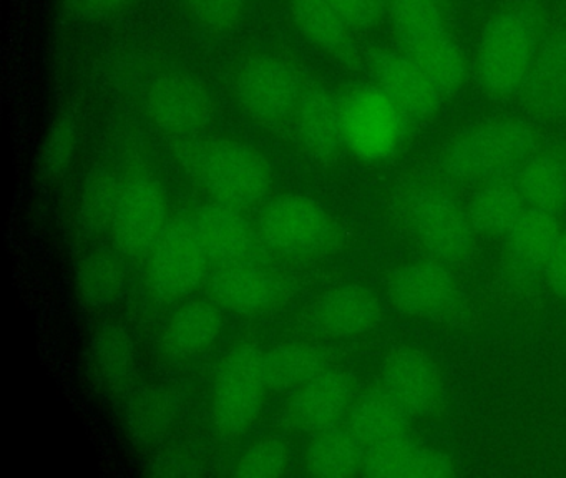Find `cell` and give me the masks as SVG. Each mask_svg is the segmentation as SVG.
I'll return each instance as SVG.
<instances>
[{"label":"cell","instance_id":"obj_1","mask_svg":"<svg viewBox=\"0 0 566 478\" xmlns=\"http://www.w3.org/2000/svg\"><path fill=\"white\" fill-rule=\"evenodd\" d=\"M542 37L532 7L509 6L495 13L476 49L475 75L482 89L496 96L522 92Z\"/></svg>","mask_w":566,"mask_h":478},{"label":"cell","instance_id":"obj_35","mask_svg":"<svg viewBox=\"0 0 566 478\" xmlns=\"http://www.w3.org/2000/svg\"><path fill=\"white\" fill-rule=\"evenodd\" d=\"M77 122L71 113L64 112L52 119L41 152H39V173L45 181H57L71 168L77 149Z\"/></svg>","mask_w":566,"mask_h":478},{"label":"cell","instance_id":"obj_33","mask_svg":"<svg viewBox=\"0 0 566 478\" xmlns=\"http://www.w3.org/2000/svg\"><path fill=\"white\" fill-rule=\"evenodd\" d=\"M291 12L301 32L319 49L337 52L347 45L349 27L329 0H291Z\"/></svg>","mask_w":566,"mask_h":478},{"label":"cell","instance_id":"obj_22","mask_svg":"<svg viewBox=\"0 0 566 478\" xmlns=\"http://www.w3.org/2000/svg\"><path fill=\"white\" fill-rule=\"evenodd\" d=\"M88 364L105 391L118 394L128 388L137 372V351L130 332L115 322L95 329L88 342Z\"/></svg>","mask_w":566,"mask_h":478},{"label":"cell","instance_id":"obj_39","mask_svg":"<svg viewBox=\"0 0 566 478\" xmlns=\"http://www.w3.org/2000/svg\"><path fill=\"white\" fill-rule=\"evenodd\" d=\"M349 29H373L387 15L386 0H329Z\"/></svg>","mask_w":566,"mask_h":478},{"label":"cell","instance_id":"obj_32","mask_svg":"<svg viewBox=\"0 0 566 478\" xmlns=\"http://www.w3.org/2000/svg\"><path fill=\"white\" fill-rule=\"evenodd\" d=\"M122 188L114 173L94 169L85 176L77 199V225L87 238L104 235L114 225Z\"/></svg>","mask_w":566,"mask_h":478},{"label":"cell","instance_id":"obj_8","mask_svg":"<svg viewBox=\"0 0 566 478\" xmlns=\"http://www.w3.org/2000/svg\"><path fill=\"white\" fill-rule=\"evenodd\" d=\"M260 229L271 249L293 258L317 256L334 239L333 219L326 209L296 193L274 198L261 215Z\"/></svg>","mask_w":566,"mask_h":478},{"label":"cell","instance_id":"obj_15","mask_svg":"<svg viewBox=\"0 0 566 478\" xmlns=\"http://www.w3.org/2000/svg\"><path fill=\"white\" fill-rule=\"evenodd\" d=\"M193 219L210 261L220 266L254 261L256 235L241 208L213 199L200 206Z\"/></svg>","mask_w":566,"mask_h":478},{"label":"cell","instance_id":"obj_18","mask_svg":"<svg viewBox=\"0 0 566 478\" xmlns=\"http://www.w3.org/2000/svg\"><path fill=\"white\" fill-rule=\"evenodd\" d=\"M380 387L410 418L423 417L439 401V372L436 364L420 352H397L384 365Z\"/></svg>","mask_w":566,"mask_h":478},{"label":"cell","instance_id":"obj_28","mask_svg":"<svg viewBox=\"0 0 566 478\" xmlns=\"http://www.w3.org/2000/svg\"><path fill=\"white\" fill-rule=\"evenodd\" d=\"M409 420L406 411L380 387L370 388L354 398L347 412L346 427L367 448L407 434Z\"/></svg>","mask_w":566,"mask_h":478},{"label":"cell","instance_id":"obj_43","mask_svg":"<svg viewBox=\"0 0 566 478\" xmlns=\"http://www.w3.org/2000/svg\"><path fill=\"white\" fill-rule=\"evenodd\" d=\"M546 279L559 298L566 299V231H562L552 259L546 266Z\"/></svg>","mask_w":566,"mask_h":478},{"label":"cell","instance_id":"obj_5","mask_svg":"<svg viewBox=\"0 0 566 478\" xmlns=\"http://www.w3.org/2000/svg\"><path fill=\"white\" fill-rule=\"evenodd\" d=\"M208 256L195 219L175 218L148 252V282L164 301L191 294L207 274Z\"/></svg>","mask_w":566,"mask_h":478},{"label":"cell","instance_id":"obj_3","mask_svg":"<svg viewBox=\"0 0 566 478\" xmlns=\"http://www.w3.org/2000/svg\"><path fill=\"white\" fill-rule=\"evenodd\" d=\"M344 146L364 162H386L406 142L412 123L377 85L354 86L339 96Z\"/></svg>","mask_w":566,"mask_h":478},{"label":"cell","instance_id":"obj_26","mask_svg":"<svg viewBox=\"0 0 566 478\" xmlns=\"http://www.w3.org/2000/svg\"><path fill=\"white\" fill-rule=\"evenodd\" d=\"M526 208L528 206L513 173L483 183L467 211L475 231L490 236H506Z\"/></svg>","mask_w":566,"mask_h":478},{"label":"cell","instance_id":"obj_37","mask_svg":"<svg viewBox=\"0 0 566 478\" xmlns=\"http://www.w3.org/2000/svg\"><path fill=\"white\" fill-rule=\"evenodd\" d=\"M291 467L290 448L276 438H263L244 448L233 464V477H283Z\"/></svg>","mask_w":566,"mask_h":478},{"label":"cell","instance_id":"obj_17","mask_svg":"<svg viewBox=\"0 0 566 478\" xmlns=\"http://www.w3.org/2000/svg\"><path fill=\"white\" fill-rule=\"evenodd\" d=\"M455 279L447 264L426 259L403 266L390 285L394 304L409 315H436L455 299Z\"/></svg>","mask_w":566,"mask_h":478},{"label":"cell","instance_id":"obj_16","mask_svg":"<svg viewBox=\"0 0 566 478\" xmlns=\"http://www.w3.org/2000/svg\"><path fill=\"white\" fill-rule=\"evenodd\" d=\"M293 116L297 142L311 158L331 159L344 148L339 98L323 85L303 90Z\"/></svg>","mask_w":566,"mask_h":478},{"label":"cell","instance_id":"obj_11","mask_svg":"<svg viewBox=\"0 0 566 478\" xmlns=\"http://www.w3.org/2000/svg\"><path fill=\"white\" fill-rule=\"evenodd\" d=\"M167 222V198L158 181L135 176L125 183L111 229L122 254L128 258L148 254Z\"/></svg>","mask_w":566,"mask_h":478},{"label":"cell","instance_id":"obj_13","mask_svg":"<svg viewBox=\"0 0 566 478\" xmlns=\"http://www.w3.org/2000/svg\"><path fill=\"white\" fill-rule=\"evenodd\" d=\"M353 381L343 368L331 365L297 388L287 402L284 418L294 430L319 434L336 427L353 404Z\"/></svg>","mask_w":566,"mask_h":478},{"label":"cell","instance_id":"obj_12","mask_svg":"<svg viewBox=\"0 0 566 478\" xmlns=\"http://www.w3.org/2000/svg\"><path fill=\"white\" fill-rule=\"evenodd\" d=\"M369 66L376 85L412 125L437 115L446 96L402 50H377Z\"/></svg>","mask_w":566,"mask_h":478},{"label":"cell","instance_id":"obj_34","mask_svg":"<svg viewBox=\"0 0 566 478\" xmlns=\"http://www.w3.org/2000/svg\"><path fill=\"white\" fill-rule=\"evenodd\" d=\"M399 45L447 29L443 0H386Z\"/></svg>","mask_w":566,"mask_h":478},{"label":"cell","instance_id":"obj_19","mask_svg":"<svg viewBox=\"0 0 566 478\" xmlns=\"http://www.w3.org/2000/svg\"><path fill=\"white\" fill-rule=\"evenodd\" d=\"M210 289L220 308L240 315L268 311L280 294L276 276L254 261L221 266L211 279Z\"/></svg>","mask_w":566,"mask_h":478},{"label":"cell","instance_id":"obj_6","mask_svg":"<svg viewBox=\"0 0 566 478\" xmlns=\"http://www.w3.org/2000/svg\"><path fill=\"white\" fill-rule=\"evenodd\" d=\"M200 176L211 198L237 208L260 202L273 181L266 156L241 142L211 145L201 156Z\"/></svg>","mask_w":566,"mask_h":478},{"label":"cell","instance_id":"obj_14","mask_svg":"<svg viewBox=\"0 0 566 478\" xmlns=\"http://www.w3.org/2000/svg\"><path fill=\"white\" fill-rule=\"evenodd\" d=\"M307 321L327 337H359L380 321V304L374 292L364 285H336L311 304Z\"/></svg>","mask_w":566,"mask_h":478},{"label":"cell","instance_id":"obj_4","mask_svg":"<svg viewBox=\"0 0 566 478\" xmlns=\"http://www.w3.org/2000/svg\"><path fill=\"white\" fill-rule=\"evenodd\" d=\"M264 391L268 388L263 352L253 344L231 349L221 361L213 382L211 417L214 428L228 438L247 434L260 417Z\"/></svg>","mask_w":566,"mask_h":478},{"label":"cell","instance_id":"obj_31","mask_svg":"<svg viewBox=\"0 0 566 478\" xmlns=\"http://www.w3.org/2000/svg\"><path fill=\"white\" fill-rule=\"evenodd\" d=\"M124 284V266L114 252H91L78 262L75 291L82 305L91 311H102L115 304Z\"/></svg>","mask_w":566,"mask_h":478},{"label":"cell","instance_id":"obj_23","mask_svg":"<svg viewBox=\"0 0 566 478\" xmlns=\"http://www.w3.org/2000/svg\"><path fill=\"white\" fill-rule=\"evenodd\" d=\"M223 315L220 305L191 301L181 305L165 325L161 345L171 357L188 358L203 354L220 337Z\"/></svg>","mask_w":566,"mask_h":478},{"label":"cell","instance_id":"obj_38","mask_svg":"<svg viewBox=\"0 0 566 478\" xmlns=\"http://www.w3.org/2000/svg\"><path fill=\"white\" fill-rule=\"evenodd\" d=\"M195 22L213 32H227L241 22L247 0H184Z\"/></svg>","mask_w":566,"mask_h":478},{"label":"cell","instance_id":"obj_7","mask_svg":"<svg viewBox=\"0 0 566 478\" xmlns=\"http://www.w3.org/2000/svg\"><path fill=\"white\" fill-rule=\"evenodd\" d=\"M300 73L283 56L261 53L238 70L234 92L241 108L260 123L274 125L294 115L301 93Z\"/></svg>","mask_w":566,"mask_h":478},{"label":"cell","instance_id":"obj_10","mask_svg":"<svg viewBox=\"0 0 566 478\" xmlns=\"http://www.w3.org/2000/svg\"><path fill=\"white\" fill-rule=\"evenodd\" d=\"M145 110L154 125L174 135L203 132L214 116V102L208 86L188 72L160 73L148 83Z\"/></svg>","mask_w":566,"mask_h":478},{"label":"cell","instance_id":"obj_36","mask_svg":"<svg viewBox=\"0 0 566 478\" xmlns=\"http://www.w3.org/2000/svg\"><path fill=\"white\" fill-rule=\"evenodd\" d=\"M420 447L407 434L370 445L364 455L363 474L373 478H410Z\"/></svg>","mask_w":566,"mask_h":478},{"label":"cell","instance_id":"obj_20","mask_svg":"<svg viewBox=\"0 0 566 478\" xmlns=\"http://www.w3.org/2000/svg\"><path fill=\"white\" fill-rule=\"evenodd\" d=\"M522 93L536 112L545 115H562L566 112L565 29L543 33Z\"/></svg>","mask_w":566,"mask_h":478},{"label":"cell","instance_id":"obj_29","mask_svg":"<svg viewBox=\"0 0 566 478\" xmlns=\"http://www.w3.org/2000/svg\"><path fill=\"white\" fill-rule=\"evenodd\" d=\"M366 445L349 428L331 427L313 435L304 468L313 477L344 478L363 471Z\"/></svg>","mask_w":566,"mask_h":478},{"label":"cell","instance_id":"obj_21","mask_svg":"<svg viewBox=\"0 0 566 478\" xmlns=\"http://www.w3.org/2000/svg\"><path fill=\"white\" fill-rule=\"evenodd\" d=\"M399 49L422 70L443 96L453 95L462 89L469 75L465 52L449 30L429 33L420 39L402 43Z\"/></svg>","mask_w":566,"mask_h":478},{"label":"cell","instance_id":"obj_40","mask_svg":"<svg viewBox=\"0 0 566 478\" xmlns=\"http://www.w3.org/2000/svg\"><path fill=\"white\" fill-rule=\"evenodd\" d=\"M134 0H61L62 13L74 22H102L124 12Z\"/></svg>","mask_w":566,"mask_h":478},{"label":"cell","instance_id":"obj_27","mask_svg":"<svg viewBox=\"0 0 566 478\" xmlns=\"http://www.w3.org/2000/svg\"><path fill=\"white\" fill-rule=\"evenodd\" d=\"M180 397L171 388L155 384L138 388L125 407L128 434L140 444L161 440L180 417Z\"/></svg>","mask_w":566,"mask_h":478},{"label":"cell","instance_id":"obj_41","mask_svg":"<svg viewBox=\"0 0 566 478\" xmlns=\"http://www.w3.org/2000/svg\"><path fill=\"white\" fill-rule=\"evenodd\" d=\"M201 464L188 451L171 450L158 454L148 464V475L154 477H193L200 474Z\"/></svg>","mask_w":566,"mask_h":478},{"label":"cell","instance_id":"obj_42","mask_svg":"<svg viewBox=\"0 0 566 478\" xmlns=\"http://www.w3.org/2000/svg\"><path fill=\"white\" fill-rule=\"evenodd\" d=\"M455 461L449 455L432 448L420 447L410 478H440L455 475Z\"/></svg>","mask_w":566,"mask_h":478},{"label":"cell","instance_id":"obj_25","mask_svg":"<svg viewBox=\"0 0 566 478\" xmlns=\"http://www.w3.org/2000/svg\"><path fill=\"white\" fill-rule=\"evenodd\" d=\"M329 367L327 352L307 342H286L263 352L266 388L280 394H293Z\"/></svg>","mask_w":566,"mask_h":478},{"label":"cell","instance_id":"obj_2","mask_svg":"<svg viewBox=\"0 0 566 478\" xmlns=\"http://www.w3.org/2000/svg\"><path fill=\"white\" fill-rule=\"evenodd\" d=\"M535 132L526 123H486L450 143L442 156V169L453 181H490L516 173L535 152Z\"/></svg>","mask_w":566,"mask_h":478},{"label":"cell","instance_id":"obj_30","mask_svg":"<svg viewBox=\"0 0 566 478\" xmlns=\"http://www.w3.org/2000/svg\"><path fill=\"white\" fill-rule=\"evenodd\" d=\"M528 208L558 212L566 202V156L558 152L532 153L515 173Z\"/></svg>","mask_w":566,"mask_h":478},{"label":"cell","instance_id":"obj_9","mask_svg":"<svg viewBox=\"0 0 566 478\" xmlns=\"http://www.w3.org/2000/svg\"><path fill=\"white\" fill-rule=\"evenodd\" d=\"M409 209L417 238L430 258L453 264L472 251L473 226L469 211L447 189L439 186L417 189L410 196Z\"/></svg>","mask_w":566,"mask_h":478},{"label":"cell","instance_id":"obj_24","mask_svg":"<svg viewBox=\"0 0 566 478\" xmlns=\"http://www.w3.org/2000/svg\"><path fill=\"white\" fill-rule=\"evenodd\" d=\"M562 229L555 212L526 208L506 235L513 264L523 274L545 272Z\"/></svg>","mask_w":566,"mask_h":478}]
</instances>
